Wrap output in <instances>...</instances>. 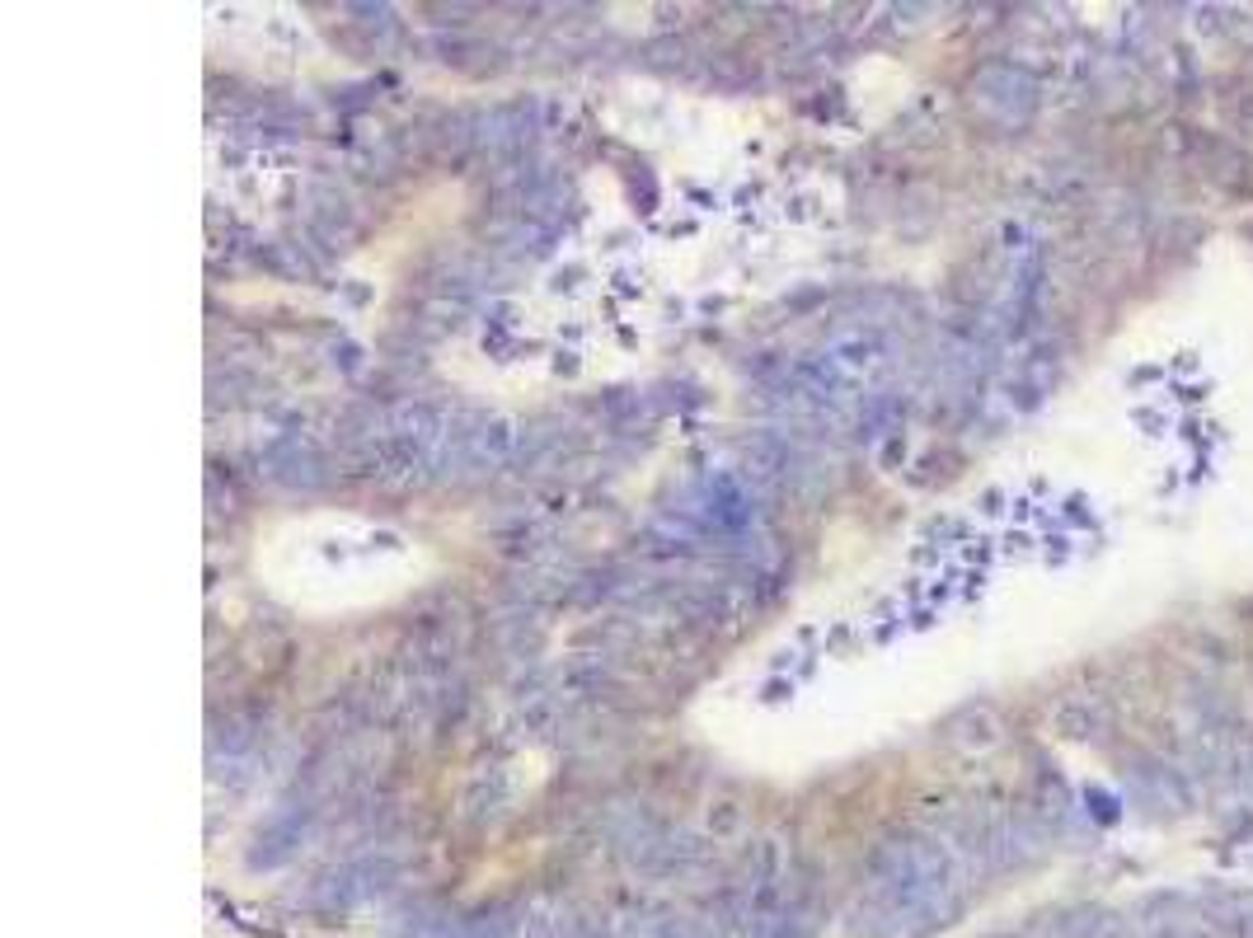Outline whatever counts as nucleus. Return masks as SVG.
<instances>
[{"instance_id": "7", "label": "nucleus", "mask_w": 1253, "mask_h": 938, "mask_svg": "<svg viewBox=\"0 0 1253 938\" xmlns=\"http://www.w3.org/2000/svg\"><path fill=\"white\" fill-rule=\"evenodd\" d=\"M1056 733L1070 737V741H1089L1103 733V709L1089 704V699H1066L1062 709H1056Z\"/></svg>"}, {"instance_id": "3", "label": "nucleus", "mask_w": 1253, "mask_h": 938, "mask_svg": "<svg viewBox=\"0 0 1253 938\" xmlns=\"http://www.w3.org/2000/svg\"><path fill=\"white\" fill-rule=\"evenodd\" d=\"M1131 784L1141 788V798L1151 802V808H1159L1165 816H1183L1192 812V784L1183 770H1174L1169 761H1155V755H1141L1137 765H1131Z\"/></svg>"}, {"instance_id": "9", "label": "nucleus", "mask_w": 1253, "mask_h": 938, "mask_svg": "<svg viewBox=\"0 0 1253 938\" xmlns=\"http://www.w3.org/2000/svg\"><path fill=\"white\" fill-rule=\"evenodd\" d=\"M1155 938H1206V934H1202V925H1178V929H1165Z\"/></svg>"}, {"instance_id": "8", "label": "nucleus", "mask_w": 1253, "mask_h": 938, "mask_svg": "<svg viewBox=\"0 0 1253 938\" xmlns=\"http://www.w3.org/2000/svg\"><path fill=\"white\" fill-rule=\"evenodd\" d=\"M953 733H958L963 747H991V741H995V718H991V709H972L967 718L953 723Z\"/></svg>"}, {"instance_id": "6", "label": "nucleus", "mask_w": 1253, "mask_h": 938, "mask_svg": "<svg viewBox=\"0 0 1253 938\" xmlns=\"http://www.w3.org/2000/svg\"><path fill=\"white\" fill-rule=\"evenodd\" d=\"M1113 925L1103 920V911L1094 905H1080V911H1066V915H1052L1033 938H1103Z\"/></svg>"}, {"instance_id": "1", "label": "nucleus", "mask_w": 1253, "mask_h": 938, "mask_svg": "<svg viewBox=\"0 0 1253 938\" xmlns=\"http://www.w3.org/2000/svg\"><path fill=\"white\" fill-rule=\"evenodd\" d=\"M972 109L995 127H1019L1038 109V80L1024 66L995 62L972 80Z\"/></svg>"}, {"instance_id": "2", "label": "nucleus", "mask_w": 1253, "mask_h": 938, "mask_svg": "<svg viewBox=\"0 0 1253 938\" xmlns=\"http://www.w3.org/2000/svg\"><path fill=\"white\" fill-rule=\"evenodd\" d=\"M691 512L699 526H714V530H737L752 521V502L747 493H742V484L733 479V474H719V479H705L695 488L691 498Z\"/></svg>"}, {"instance_id": "5", "label": "nucleus", "mask_w": 1253, "mask_h": 938, "mask_svg": "<svg viewBox=\"0 0 1253 938\" xmlns=\"http://www.w3.org/2000/svg\"><path fill=\"white\" fill-rule=\"evenodd\" d=\"M385 863H376V859H362V863H348V868H338L334 877H330V901H362V897H371V891H381L385 883Z\"/></svg>"}, {"instance_id": "4", "label": "nucleus", "mask_w": 1253, "mask_h": 938, "mask_svg": "<svg viewBox=\"0 0 1253 938\" xmlns=\"http://www.w3.org/2000/svg\"><path fill=\"white\" fill-rule=\"evenodd\" d=\"M1202 920L1216 929H1226L1235 938H1253V891H1240V887H1206L1202 897Z\"/></svg>"}]
</instances>
